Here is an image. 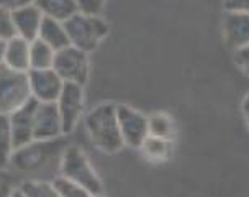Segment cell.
Segmentation results:
<instances>
[{"mask_svg": "<svg viewBox=\"0 0 249 197\" xmlns=\"http://www.w3.org/2000/svg\"><path fill=\"white\" fill-rule=\"evenodd\" d=\"M56 51L43 39H33L30 41V69H46L53 68Z\"/></svg>", "mask_w": 249, "mask_h": 197, "instance_id": "ac0fdd59", "label": "cell"}, {"mask_svg": "<svg viewBox=\"0 0 249 197\" xmlns=\"http://www.w3.org/2000/svg\"><path fill=\"white\" fill-rule=\"evenodd\" d=\"M17 194L25 197H57L51 181L46 179H33L26 177L17 186Z\"/></svg>", "mask_w": 249, "mask_h": 197, "instance_id": "ffe728a7", "label": "cell"}, {"mask_svg": "<svg viewBox=\"0 0 249 197\" xmlns=\"http://www.w3.org/2000/svg\"><path fill=\"white\" fill-rule=\"evenodd\" d=\"M51 182L57 197H90L84 187L79 186L77 182L71 181L69 177L62 176V174H57Z\"/></svg>", "mask_w": 249, "mask_h": 197, "instance_id": "7402d4cb", "label": "cell"}, {"mask_svg": "<svg viewBox=\"0 0 249 197\" xmlns=\"http://www.w3.org/2000/svg\"><path fill=\"white\" fill-rule=\"evenodd\" d=\"M2 62L15 71H30V41L21 37H12L5 41Z\"/></svg>", "mask_w": 249, "mask_h": 197, "instance_id": "5bb4252c", "label": "cell"}, {"mask_svg": "<svg viewBox=\"0 0 249 197\" xmlns=\"http://www.w3.org/2000/svg\"><path fill=\"white\" fill-rule=\"evenodd\" d=\"M66 137L56 102H36L35 109V140H54Z\"/></svg>", "mask_w": 249, "mask_h": 197, "instance_id": "30bf717a", "label": "cell"}, {"mask_svg": "<svg viewBox=\"0 0 249 197\" xmlns=\"http://www.w3.org/2000/svg\"><path fill=\"white\" fill-rule=\"evenodd\" d=\"M140 150L146 159L153 161V163H164L172 155V140L149 135L140 146Z\"/></svg>", "mask_w": 249, "mask_h": 197, "instance_id": "2e32d148", "label": "cell"}, {"mask_svg": "<svg viewBox=\"0 0 249 197\" xmlns=\"http://www.w3.org/2000/svg\"><path fill=\"white\" fill-rule=\"evenodd\" d=\"M149 122V135L159 137V138H169L172 140L176 135V125L174 120L169 117L164 112H156L151 117H148Z\"/></svg>", "mask_w": 249, "mask_h": 197, "instance_id": "44dd1931", "label": "cell"}, {"mask_svg": "<svg viewBox=\"0 0 249 197\" xmlns=\"http://www.w3.org/2000/svg\"><path fill=\"white\" fill-rule=\"evenodd\" d=\"M0 5H3V7H13V5H15V2H13V0H0Z\"/></svg>", "mask_w": 249, "mask_h": 197, "instance_id": "f546056e", "label": "cell"}, {"mask_svg": "<svg viewBox=\"0 0 249 197\" xmlns=\"http://www.w3.org/2000/svg\"><path fill=\"white\" fill-rule=\"evenodd\" d=\"M28 82L31 98H35L36 102H56L64 87V80L53 68L30 69Z\"/></svg>", "mask_w": 249, "mask_h": 197, "instance_id": "9c48e42d", "label": "cell"}, {"mask_svg": "<svg viewBox=\"0 0 249 197\" xmlns=\"http://www.w3.org/2000/svg\"><path fill=\"white\" fill-rule=\"evenodd\" d=\"M35 3L43 12L44 17L59 21H66L74 13L79 12L74 0H35Z\"/></svg>", "mask_w": 249, "mask_h": 197, "instance_id": "e0dca14e", "label": "cell"}, {"mask_svg": "<svg viewBox=\"0 0 249 197\" xmlns=\"http://www.w3.org/2000/svg\"><path fill=\"white\" fill-rule=\"evenodd\" d=\"M248 123H249V118H248Z\"/></svg>", "mask_w": 249, "mask_h": 197, "instance_id": "1f68e13d", "label": "cell"}, {"mask_svg": "<svg viewBox=\"0 0 249 197\" xmlns=\"http://www.w3.org/2000/svg\"><path fill=\"white\" fill-rule=\"evenodd\" d=\"M226 12L249 13V0H223Z\"/></svg>", "mask_w": 249, "mask_h": 197, "instance_id": "484cf974", "label": "cell"}, {"mask_svg": "<svg viewBox=\"0 0 249 197\" xmlns=\"http://www.w3.org/2000/svg\"><path fill=\"white\" fill-rule=\"evenodd\" d=\"M3 49H5V41L0 39V62H2V59H3Z\"/></svg>", "mask_w": 249, "mask_h": 197, "instance_id": "4dcf8cb0", "label": "cell"}, {"mask_svg": "<svg viewBox=\"0 0 249 197\" xmlns=\"http://www.w3.org/2000/svg\"><path fill=\"white\" fill-rule=\"evenodd\" d=\"M84 123L93 148L105 155H115L123 150L124 143L120 132L115 104L95 105L86 114Z\"/></svg>", "mask_w": 249, "mask_h": 197, "instance_id": "7a4b0ae2", "label": "cell"}, {"mask_svg": "<svg viewBox=\"0 0 249 197\" xmlns=\"http://www.w3.org/2000/svg\"><path fill=\"white\" fill-rule=\"evenodd\" d=\"M31 98L28 73L15 71L0 62V114L8 115Z\"/></svg>", "mask_w": 249, "mask_h": 197, "instance_id": "5b68a950", "label": "cell"}, {"mask_svg": "<svg viewBox=\"0 0 249 197\" xmlns=\"http://www.w3.org/2000/svg\"><path fill=\"white\" fill-rule=\"evenodd\" d=\"M35 109H36V100L30 98L25 105L8 114L15 150L35 140Z\"/></svg>", "mask_w": 249, "mask_h": 197, "instance_id": "8fae6325", "label": "cell"}, {"mask_svg": "<svg viewBox=\"0 0 249 197\" xmlns=\"http://www.w3.org/2000/svg\"><path fill=\"white\" fill-rule=\"evenodd\" d=\"M17 187L13 186L10 176L7 174V169H2L0 171V197L2 196H10L12 191H15Z\"/></svg>", "mask_w": 249, "mask_h": 197, "instance_id": "4316f807", "label": "cell"}, {"mask_svg": "<svg viewBox=\"0 0 249 197\" xmlns=\"http://www.w3.org/2000/svg\"><path fill=\"white\" fill-rule=\"evenodd\" d=\"M223 37L230 49L249 44V13L226 12L223 17Z\"/></svg>", "mask_w": 249, "mask_h": 197, "instance_id": "4fadbf2b", "label": "cell"}, {"mask_svg": "<svg viewBox=\"0 0 249 197\" xmlns=\"http://www.w3.org/2000/svg\"><path fill=\"white\" fill-rule=\"evenodd\" d=\"M56 105L59 109L62 130L64 135L74 132L75 125L84 115V107H86V94L84 86L74 82H64V87L59 94V98L56 100Z\"/></svg>", "mask_w": 249, "mask_h": 197, "instance_id": "52a82bcc", "label": "cell"}, {"mask_svg": "<svg viewBox=\"0 0 249 197\" xmlns=\"http://www.w3.org/2000/svg\"><path fill=\"white\" fill-rule=\"evenodd\" d=\"M12 37H15V28L12 21V7L0 5V39L7 41Z\"/></svg>", "mask_w": 249, "mask_h": 197, "instance_id": "603a6c76", "label": "cell"}, {"mask_svg": "<svg viewBox=\"0 0 249 197\" xmlns=\"http://www.w3.org/2000/svg\"><path fill=\"white\" fill-rule=\"evenodd\" d=\"M13 151H15V143H13L8 115L0 114V171L10 166Z\"/></svg>", "mask_w": 249, "mask_h": 197, "instance_id": "d6986e66", "label": "cell"}, {"mask_svg": "<svg viewBox=\"0 0 249 197\" xmlns=\"http://www.w3.org/2000/svg\"><path fill=\"white\" fill-rule=\"evenodd\" d=\"M64 26L71 44L89 55L99 48L110 30L108 23L100 15H89L82 12L74 13L64 21Z\"/></svg>", "mask_w": 249, "mask_h": 197, "instance_id": "277c9868", "label": "cell"}, {"mask_svg": "<svg viewBox=\"0 0 249 197\" xmlns=\"http://www.w3.org/2000/svg\"><path fill=\"white\" fill-rule=\"evenodd\" d=\"M117 117L124 146L140 150L146 138L149 137V122L143 112L130 105H117Z\"/></svg>", "mask_w": 249, "mask_h": 197, "instance_id": "ba28073f", "label": "cell"}, {"mask_svg": "<svg viewBox=\"0 0 249 197\" xmlns=\"http://www.w3.org/2000/svg\"><path fill=\"white\" fill-rule=\"evenodd\" d=\"M234 64L238 66V69L243 74L249 76V44L248 46L234 49Z\"/></svg>", "mask_w": 249, "mask_h": 197, "instance_id": "d4e9b609", "label": "cell"}, {"mask_svg": "<svg viewBox=\"0 0 249 197\" xmlns=\"http://www.w3.org/2000/svg\"><path fill=\"white\" fill-rule=\"evenodd\" d=\"M53 69L61 76L64 82L86 86V82L89 80V73H90L89 53L69 44V46L56 51Z\"/></svg>", "mask_w": 249, "mask_h": 197, "instance_id": "8992f818", "label": "cell"}, {"mask_svg": "<svg viewBox=\"0 0 249 197\" xmlns=\"http://www.w3.org/2000/svg\"><path fill=\"white\" fill-rule=\"evenodd\" d=\"M43 19L44 15L36 3L12 7V21L13 28H15V35L28 39V41H33V39L38 38Z\"/></svg>", "mask_w": 249, "mask_h": 197, "instance_id": "7c38bea8", "label": "cell"}, {"mask_svg": "<svg viewBox=\"0 0 249 197\" xmlns=\"http://www.w3.org/2000/svg\"><path fill=\"white\" fill-rule=\"evenodd\" d=\"M68 141L64 137L54 140H33L13 151L10 166L17 173L28 174L33 179L53 181L59 174L61 156Z\"/></svg>", "mask_w": 249, "mask_h": 197, "instance_id": "6da1fadb", "label": "cell"}, {"mask_svg": "<svg viewBox=\"0 0 249 197\" xmlns=\"http://www.w3.org/2000/svg\"><path fill=\"white\" fill-rule=\"evenodd\" d=\"M77 10L89 15H100L105 7V0H74Z\"/></svg>", "mask_w": 249, "mask_h": 197, "instance_id": "cb8c5ba5", "label": "cell"}, {"mask_svg": "<svg viewBox=\"0 0 249 197\" xmlns=\"http://www.w3.org/2000/svg\"><path fill=\"white\" fill-rule=\"evenodd\" d=\"M13 2H15V5H26V3H35V0H13Z\"/></svg>", "mask_w": 249, "mask_h": 197, "instance_id": "f1b7e54d", "label": "cell"}, {"mask_svg": "<svg viewBox=\"0 0 249 197\" xmlns=\"http://www.w3.org/2000/svg\"><path fill=\"white\" fill-rule=\"evenodd\" d=\"M59 174L77 182L90 197H99L104 194V182L81 146L68 145L64 148L61 156Z\"/></svg>", "mask_w": 249, "mask_h": 197, "instance_id": "3957f363", "label": "cell"}, {"mask_svg": "<svg viewBox=\"0 0 249 197\" xmlns=\"http://www.w3.org/2000/svg\"><path fill=\"white\" fill-rule=\"evenodd\" d=\"M38 38L43 39L46 44H50L54 51H59V49L71 44L68 31H66V26H64V21L50 19V17H44L43 19L41 26H39Z\"/></svg>", "mask_w": 249, "mask_h": 197, "instance_id": "9a60e30c", "label": "cell"}, {"mask_svg": "<svg viewBox=\"0 0 249 197\" xmlns=\"http://www.w3.org/2000/svg\"><path fill=\"white\" fill-rule=\"evenodd\" d=\"M243 114L246 115V118H249V94L243 98Z\"/></svg>", "mask_w": 249, "mask_h": 197, "instance_id": "83f0119b", "label": "cell"}]
</instances>
